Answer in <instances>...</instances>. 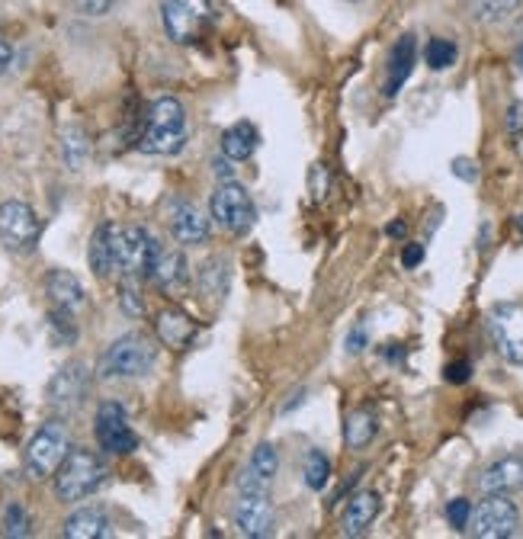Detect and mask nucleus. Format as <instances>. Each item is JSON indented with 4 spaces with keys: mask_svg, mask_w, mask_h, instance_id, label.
I'll list each match as a JSON object with an SVG mask.
<instances>
[{
    "mask_svg": "<svg viewBox=\"0 0 523 539\" xmlns=\"http://www.w3.org/2000/svg\"><path fill=\"white\" fill-rule=\"evenodd\" d=\"M113 0H78V13L84 17H103V13H110Z\"/></svg>",
    "mask_w": 523,
    "mask_h": 539,
    "instance_id": "nucleus-37",
    "label": "nucleus"
},
{
    "mask_svg": "<svg viewBox=\"0 0 523 539\" xmlns=\"http://www.w3.org/2000/svg\"><path fill=\"white\" fill-rule=\"evenodd\" d=\"M61 158L71 171H81L90 158V138L81 126H65L61 129Z\"/></svg>",
    "mask_w": 523,
    "mask_h": 539,
    "instance_id": "nucleus-26",
    "label": "nucleus"
},
{
    "mask_svg": "<svg viewBox=\"0 0 523 539\" xmlns=\"http://www.w3.org/2000/svg\"><path fill=\"white\" fill-rule=\"evenodd\" d=\"M232 523L241 536L248 539H267L276 530V514H273V504L267 495H257V491H248L241 495L235 511H232Z\"/></svg>",
    "mask_w": 523,
    "mask_h": 539,
    "instance_id": "nucleus-13",
    "label": "nucleus"
},
{
    "mask_svg": "<svg viewBox=\"0 0 523 539\" xmlns=\"http://www.w3.org/2000/svg\"><path fill=\"white\" fill-rule=\"evenodd\" d=\"M45 296L52 299V305L68 308V312H78V308H84V302H87L81 280L68 270H52L45 276Z\"/></svg>",
    "mask_w": 523,
    "mask_h": 539,
    "instance_id": "nucleus-21",
    "label": "nucleus"
},
{
    "mask_svg": "<svg viewBox=\"0 0 523 539\" xmlns=\"http://www.w3.org/2000/svg\"><path fill=\"white\" fill-rule=\"evenodd\" d=\"M87 392H90V369L81 360H71L52 376L49 389H45V402L61 414H74L87 402Z\"/></svg>",
    "mask_w": 523,
    "mask_h": 539,
    "instance_id": "nucleus-12",
    "label": "nucleus"
},
{
    "mask_svg": "<svg viewBox=\"0 0 523 539\" xmlns=\"http://www.w3.org/2000/svg\"><path fill=\"white\" fill-rule=\"evenodd\" d=\"M488 334L498 353L514 366H523V305L498 302L488 312Z\"/></svg>",
    "mask_w": 523,
    "mask_h": 539,
    "instance_id": "nucleus-9",
    "label": "nucleus"
},
{
    "mask_svg": "<svg viewBox=\"0 0 523 539\" xmlns=\"http://www.w3.org/2000/svg\"><path fill=\"white\" fill-rule=\"evenodd\" d=\"M414 55H418V42L414 36H402L392 45L389 55V74H386V97H395L405 87V81L414 71Z\"/></svg>",
    "mask_w": 523,
    "mask_h": 539,
    "instance_id": "nucleus-22",
    "label": "nucleus"
},
{
    "mask_svg": "<svg viewBox=\"0 0 523 539\" xmlns=\"http://www.w3.org/2000/svg\"><path fill=\"white\" fill-rule=\"evenodd\" d=\"M94 437L103 453L110 456H129L138 450V434L129 424V414L119 402H103L94 418Z\"/></svg>",
    "mask_w": 523,
    "mask_h": 539,
    "instance_id": "nucleus-11",
    "label": "nucleus"
},
{
    "mask_svg": "<svg viewBox=\"0 0 523 539\" xmlns=\"http://www.w3.org/2000/svg\"><path fill=\"white\" fill-rule=\"evenodd\" d=\"M49 331L55 337V344H61V347H71L74 341H78V325H74L68 308H58V305L52 308V312H49Z\"/></svg>",
    "mask_w": 523,
    "mask_h": 539,
    "instance_id": "nucleus-32",
    "label": "nucleus"
},
{
    "mask_svg": "<svg viewBox=\"0 0 523 539\" xmlns=\"http://www.w3.org/2000/svg\"><path fill=\"white\" fill-rule=\"evenodd\" d=\"M504 126H507V132H511L514 138H520L523 135V103H511L507 106V116H504Z\"/></svg>",
    "mask_w": 523,
    "mask_h": 539,
    "instance_id": "nucleus-36",
    "label": "nucleus"
},
{
    "mask_svg": "<svg viewBox=\"0 0 523 539\" xmlns=\"http://www.w3.org/2000/svg\"><path fill=\"white\" fill-rule=\"evenodd\" d=\"M0 533L10 536V539H26L33 533V520H29L26 507L20 501H10L4 507V514H0Z\"/></svg>",
    "mask_w": 523,
    "mask_h": 539,
    "instance_id": "nucleus-29",
    "label": "nucleus"
},
{
    "mask_svg": "<svg viewBox=\"0 0 523 539\" xmlns=\"http://www.w3.org/2000/svg\"><path fill=\"white\" fill-rule=\"evenodd\" d=\"M151 280L158 283V289L171 292V296H180V292L190 286V264H187V257H183V251H161Z\"/></svg>",
    "mask_w": 523,
    "mask_h": 539,
    "instance_id": "nucleus-18",
    "label": "nucleus"
},
{
    "mask_svg": "<svg viewBox=\"0 0 523 539\" xmlns=\"http://www.w3.org/2000/svg\"><path fill=\"white\" fill-rule=\"evenodd\" d=\"M469 376H472V366H469L466 360H459V363H450V366H446V382L463 385V382H469Z\"/></svg>",
    "mask_w": 523,
    "mask_h": 539,
    "instance_id": "nucleus-38",
    "label": "nucleus"
},
{
    "mask_svg": "<svg viewBox=\"0 0 523 539\" xmlns=\"http://www.w3.org/2000/svg\"><path fill=\"white\" fill-rule=\"evenodd\" d=\"M68 453H71V437H68L65 421H45L33 434V440L26 443L23 469L33 482L55 479V472Z\"/></svg>",
    "mask_w": 523,
    "mask_h": 539,
    "instance_id": "nucleus-5",
    "label": "nucleus"
},
{
    "mask_svg": "<svg viewBox=\"0 0 523 539\" xmlns=\"http://www.w3.org/2000/svg\"><path fill=\"white\" fill-rule=\"evenodd\" d=\"M161 23L177 45H193L212 26V4L209 0H161Z\"/></svg>",
    "mask_w": 523,
    "mask_h": 539,
    "instance_id": "nucleus-7",
    "label": "nucleus"
},
{
    "mask_svg": "<svg viewBox=\"0 0 523 539\" xmlns=\"http://www.w3.org/2000/svg\"><path fill=\"white\" fill-rule=\"evenodd\" d=\"M453 174L459 180H466V183H475V180H479V167H475L469 158H456L453 161Z\"/></svg>",
    "mask_w": 523,
    "mask_h": 539,
    "instance_id": "nucleus-39",
    "label": "nucleus"
},
{
    "mask_svg": "<svg viewBox=\"0 0 523 539\" xmlns=\"http://www.w3.org/2000/svg\"><path fill=\"white\" fill-rule=\"evenodd\" d=\"M42 235V222L33 212V206L20 203V199H10V203H0V241L7 244V251L13 254H33Z\"/></svg>",
    "mask_w": 523,
    "mask_h": 539,
    "instance_id": "nucleus-8",
    "label": "nucleus"
},
{
    "mask_svg": "<svg viewBox=\"0 0 523 539\" xmlns=\"http://www.w3.org/2000/svg\"><path fill=\"white\" fill-rule=\"evenodd\" d=\"M183 145H187V110L177 97H158L148 110L138 151L171 158V154L183 151Z\"/></svg>",
    "mask_w": 523,
    "mask_h": 539,
    "instance_id": "nucleus-1",
    "label": "nucleus"
},
{
    "mask_svg": "<svg viewBox=\"0 0 523 539\" xmlns=\"http://www.w3.org/2000/svg\"><path fill=\"white\" fill-rule=\"evenodd\" d=\"M142 280H129V276H122L119 283V308L126 312L129 318H142L145 315V296H142Z\"/></svg>",
    "mask_w": 523,
    "mask_h": 539,
    "instance_id": "nucleus-33",
    "label": "nucleus"
},
{
    "mask_svg": "<svg viewBox=\"0 0 523 539\" xmlns=\"http://www.w3.org/2000/svg\"><path fill=\"white\" fill-rule=\"evenodd\" d=\"M386 231H389L392 238H405V231H408V228H405V222H392Z\"/></svg>",
    "mask_w": 523,
    "mask_h": 539,
    "instance_id": "nucleus-43",
    "label": "nucleus"
},
{
    "mask_svg": "<svg viewBox=\"0 0 523 539\" xmlns=\"http://www.w3.org/2000/svg\"><path fill=\"white\" fill-rule=\"evenodd\" d=\"M514 58H517V65H520V71H523V45L517 49V55H514Z\"/></svg>",
    "mask_w": 523,
    "mask_h": 539,
    "instance_id": "nucleus-44",
    "label": "nucleus"
},
{
    "mask_svg": "<svg viewBox=\"0 0 523 539\" xmlns=\"http://www.w3.org/2000/svg\"><path fill=\"white\" fill-rule=\"evenodd\" d=\"M520 4L523 0H466L472 20L479 23H501L511 17V13H517Z\"/></svg>",
    "mask_w": 523,
    "mask_h": 539,
    "instance_id": "nucleus-28",
    "label": "nucleus"
},
{
    "mask_svg": "<svg viewBox=\"0 0 523 539\" xmlns=\"http://www.w3.org/2000/svg\"><path fill=\"white\" fill-rule=\"evenodd\" d=\"M344 347H347V353H350V357H357V353H363V350L369 347V331H366V325H363V321H360V325L353 328L350 334H347Z\"/></svg>",
    "mask_w": 523,
    "mask_h": 539,
    "instance_id": "nucleus-35",
    "label": "nucleus"
},
{
    "mask_svg": "<svg viewBox=\"0 0 523 539\" xmlns=\"http://www.w3.org/2000/svg\"><path fill=\"white\" fill-rule=\"evenodd\" d=\"M276 472H280V453H276V446L260 443L257 450L251 453L248 466H244L241 475H238V491H241V495H248V491L267 495V491L273 488Z\"/></svg>",
    "mask_w": 523,
    "mask_h": 539,
    "instance_id": "nucleus-14",
    "label": "nucleus"
},
{
    "mask_svg": "<svg viewBox=\"0 0 523 539\" xmlns=\"http://www.w3.org/2000/svg\"><path fill=\"white\" fill-rule=\"evenodd\" d=\"M424 260V244H405V251H402V264L408 270H414Z\"/></svg>",
    "mask_w": 523,
    "mask_h": 539,
    "instance_id": "nucleus-40",
    "label": "nucleus"
},
{
    "mask_svg": "<svg viewBox=\"0 0 523 539\" xmlns=\"http://www.w3.org/2000/svg\"><path fill=\"white\" fill-rule=\"evenodd\" d=\"M171 231L180 244H203L209 238V219L187 199L171 203Z\"/></svg>",
    "mask_w": 523,
    "mask_h": 539,
    "instance_id": "nucleus-16",
    "label": "nucleus"
},
{
    "mask_svg": "<svg viewBox=\"0 0 523 539\" xmlns=\"http://www.w3.org/2000/svg\"><path fill=\"white\" fill-rule=\"evenodd\" d=\"M87 264L94 270L100 280L113 273V248H110V222L97 225L94 238H90V248H87Z\"/></svg>",
    "mask_w": 523,
    "mask_h": 539,
    "instance_id": "nucleus-25",
    "label": "nucleus"
},
{
    "mask_svg": "<svg viewBox=\"0 0 523 539\" xmlns=\"http://www.w3.org/2000/svg\"><path fill=\"white\" fill-rule=\"evenodd\" d=\"M212 219L219 228H225L228 235H248L257 222V206L254 196L248 193V187H241L235 180H222L212 193Z\"/></svg>",
    "mask_w": 523,
    "mask_h": 539,
    "instance_id": "nucleus-6",
    "label": "nucleus"
},
{
    "mask_svg": "<svg viewBox=\"0 0 523 539\" xmlns=\"http://www.w3.org/2000/svg\"><path fill=\"white\" fill-rule=\"evenodd\" d=\"M113 270L129 280H151L161 254V244L142 225H110Z\"/></svg>",
    "mask_w": 523,
    "mask_h": 539,
    "instance_id": "nucleus-2",
    "label": "nucleus"
},
{
    "mask_svg": "<svg viewBox=\"0 0 523 539\" xmlns=\"http://www.w3.org/2000/svg\"><path fill=\"white\" fill-rule=\"evenodd\" d=\"M212 171L219 180H232V158H215L212 161Z\"/></svg>",
    "mask_w": 523,
    "mask_h": 539,
    "instance_id": "nucleus-41",
    "label": "nucleus"
},
{
    "mask_svg": "<svg viewBox=\"0 0 523 539\" xmlns=\"http://www.w3.org/2000/svg\"><path fill=\"white\" fill-rule=\"evenodd\" d=\"M302 475H305V485H309L312 491H321V488L328 485V479H331V459L321 450H309V453H305Z\"/></svg>",
    "mask_w": 523,
    "mask_h": 539,
    "instance_id": "nucleus-30",
    "label": "nucleus"
},
{
    "mask_svg": "<svg viewBox=\"0 0 523 539\" xmlns=\"http://www.w3.org/2000/svg\"><path fill=\"white\" fill-rule=\"evenodd\" d=\"M456 55H459V49H456L450 39H430L427 49H424V61H427L430 71L453 68V65H456Z\"/></svg>",
    "mask_w": 523,
    "mask_h": 539,
    "instance_id": "nucleus-31",
    "label": "nucleus"
},
{
    "mask_svg": "<svg viewBox=\"0 0 523 539\" xmlns=\"http://www.w3.org/2000/svg\"><path fill=\"white\" fill-rule=\"evenodd\" d=\"M10 61H13V49H10V45H7L4 39H0V77H4V74H7V68H10Z\"/></svg>",
    "mask_w": 523,
    "mask_h": 539,
    "instance_id": "nucleus-42",
    "label": "nucleus"
},
{
    "mask_svg": "<svg viewBox=\"0 0 523 539\" xmlns=\"http://www.w3.org/2000/svg\"><path fill=\"white\" fill-rule=\"evenodd\" d=\"M379 511H382V498L376 495V491H360V495H353L347 511H344V520H341V533L344 536H363L376 523Z\"/></svg>",
    "mask_w": 523,
    "mask_h": 539,
    "instance_id": "nucleus-17",
    "label": "nucleus"
},
{
    "mask_svg": "<svg viewBox=\"0 0 523 539\" xmlns=\"http://www.w3.org/2000/svg\"><path fill=\"white\" fill-rule=\"evenodd\" d=\"M196 283H199V292L209 299H222L225 296V289H228V260L222 257H209L203 267H199V276H196Z\"/></svg>",
    "mask_w": 523,
    "mask_h": 539,
    "instance_id": "nucleus-27",
    "label": "nucleus"
},
{
    "mask_svg": "<svg viewBox=\"0 0 523 539\" xmlns=\"http://www.w3.org/2000/svg\"><path fill=\"white\" fill-rule=\"evenodd\" d=\"M376 430H379V424L373 418V411H366V408L350 411L347 421H344V440H347L350 450H363V446L373 443Z\"/></svg>",
    "mask_w": 523,
    "mask_h": 539,
    "instance_id": "nucleus-24",
    "label": "nucleus"
},
{
    "mask_svg": "<svg viewBox=\"0 0 523 539\" xmlns=\"http://www.w3.org/2000/svg\"><path fill=\"white\" fill-rule=\"evenodd\" d=\"M469 517H472V504L466 498H456L446 504V520H450L453 530H466L469 527Z\"/></svg>",
    "mask_w": 523,
    "mask_h": 539,
    "instance_id": "nucleus-34",
    "label": "nucleus"
},
{
    "mask_svg": "<svg viewBox=\"0 0 523 539\" xmlns=\"http://www.w3.org/2000/svg\"><path fill=\"white\" fill-rule=\"evenodd\" d=\"M520 527V511L507 495H485L479 507H472L469 533L475 539H507Z\"/></svg>",
    "mask_w": 523,
    "mask_h": 539,
    "instance_id": "nucleus-10",
    "label": "nucleus"
},
{
    "mask_svg": "<svg viewBox=\"0 0 523 539\" xmlns=\"http://www.w3.org/2000/svg\"><path fill=\"white\" fill-rule=\"evenodd\" d=\"M65 533L68 539H106L113 536V523L106 517L103 507H81L65 520Z\"/></svg>",
    "mask_w": 523,
    "mask_h": 539,
    "instance_id": "nucleus-19",
    "label": "nucleus"
},
{
    "mask_svg": "<svg viewBox=\"0 0 523 539\" xmlns=\"http://www.w3.org/2000/svg\"><path fill=\"white\" fill-rule=\"evenodd\" d=\"M517 231H520V235H523V215H517Z\"/></svg>",
    "mask_w": 523,
    "mask_h": 539,
    "instance_id": "nucleus-45",
    "label": "nucleus"
},
{
    "mask_svg": "<svg viewBox=\"0 0 523 539\" xmlns=\"http://www.w3.org/2000/svg\"><path fill=\"white\" fill-rule=\"evenodd\" d=\"M158 363V347L148 334H122L103 350L97 363L100 379H142Z\"/></svg>",
    "mask_w": 523,
    "mask_h": 539,
    "instance_id": "nucleus-3",
    "label": "nucleus"
},
{
    "mask_svg": "<svg viewBox=\"0 0 523 539\" xmlns=\"http://www.w3.org/2000/svg\"><path fill=\"white\" fill-rule=\"evenodd\" d=\"M260 145V135L251 122H235L222 132V154L232 161H248L254 158V151Z\"/></svg>",
    "mask_w": 523,
    "mask_h": 539,
    "instance_id": "nucleus-23",
    "label": "nucleus"
},
{
    "mask_svg": "<svg viewBox=\"0 0 523 539\" xmlns=\"http://www.w3.org/2000/svg\"><path fill=\"white\" fill-rule=\"evenodd\" d=\"M155 328H158L161 344L171 347V350H187L196 341V321L190 315L177 312V308H167V312H161L158 321H155Z\"/></svg>",
    "mask_w": 523,
    "mask_h": 539,
    "instance_id": "nucleus-20",
    "label": "nucleus"
},
{
    "mask_svg": "<svg viewBox=\"0 0 523 539\" xmlns=\"http://www.w3.org/2000/svg\"><path fill=\"white\" fill-rule=\"evenodd\" d=\"M106 475H110V469L94 450H71L55 472V495L65 504L84 501L106 482Z\"/></svg>",
    "mask_w": 523,
    "mask_h": 539,
    "instance_id": "nucleus-4",
    "label": "nucleus"
},
{
    "mask_svg": "<svg viewBox=\"0 0 523 539\" xmlns=\"http://www.w3.org/2000/svg\"><path fill=\"white\" fill-rule=\"evenodd\" d=\"M479 491L482 495H514L523 491V453H511L479 475Z\"/></svg>",
    "mask_w": 523,
    "mask_h": 539,
    "instance_id": "nucleus-15",
    "label": "nucleus"
}]
</instances>
